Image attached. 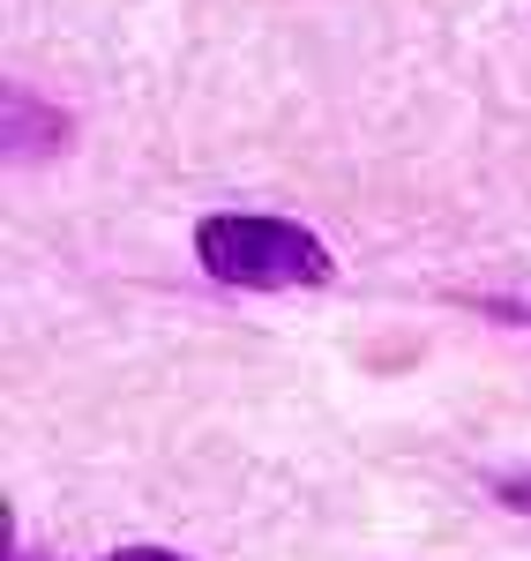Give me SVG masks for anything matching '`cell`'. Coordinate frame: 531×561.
Here are the masks:
<instances>
[{
	"label": "cell",
	"mask_w": 531,
	"mask_h": 561,
	"mask_svg": "<svg viewBox=\"0 0 531 561\" xmlns=\"http://www.w3.org/2000/svg\"><path fill=\"white\" fill-rule=\"evenodd\" d=\"M105 561H187V554H165V547H120V554H105Z\"/></svg>",
	"instance_id": "3957f363"
},
{
	"label": "cell",
	"mask_w": 531,
	"mask_h": 561,
	"mask_svg": "<svg viewBox=\"0 0 531 561\" xmlns=\"http://www.w3.org/2000/svg\"><path fill=\"white\" fill-rule=\"evenodd\" d=\"M494 494H501L509 510H524V517H531V472H517V479H494Z\"/></svg>",
	"instance_id": "7a4b0ae2"
},
{
	"label": "cell",
	"mask_w": 531,
	"mask_h": 561,
	"mask_svg": "<svg viewBox=\"0 0 531 561\" xmlns=\"http://www.w3.org/2000/svg\"><path fill=\"white\" fill-rule=\"evenodd\" d=\"M195 255L218 285L240 293H292V285H330V248L292 217L224 210L195 225Z\"/></svg>",
	"instance_id": "6da1fadb"
},
{
	"label": "cell",
	"mask_w": 531,
	"mask_h": 561,
	"mask_svg": "<svg viewBox=\"0 0 531 561\" xmlns=\"http://www.w3.org/2000/svg\"><path fill=\"white\" fill-rule=\"evenodd\" d=\"M8 561H31V554H8Z\"/></svg>",
	"instance_id": "277c9868"
}]
</instances>
